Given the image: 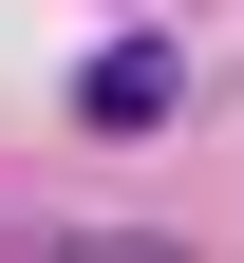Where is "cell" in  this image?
I'll list each match as a JSON object with an SVG mask.
<instances>
[{"mask_svg": "<svg viewBox=\"0 0 244 263\" xmlns=\"http://www.w3.org/2000/svg\"><path fill=\"white\" fill-rule=\"evenodd\" d=\"M169 94H188L169 38H113V57H94V132H169Z\"/></svg>", "mask_w": 244, "mask_h": 263, "instance_id": "1", "label": "cell"}]
</instances>
